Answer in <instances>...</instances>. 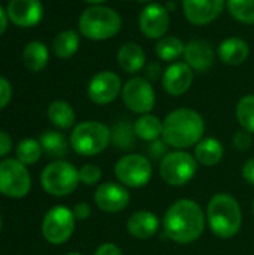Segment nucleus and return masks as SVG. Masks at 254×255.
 Here are the masks:
<instances>
[{
  "label": "nucleus",
  "mask_w": 254,
  "mask_h": 255,
  "mask_svg": "<svg viewBox=\"0 0 254 255\" xmlns=\"http://www.w3.org/2000/svg\"><path fill=\"white\" fill-rule=\"evenodd\" d=\"M73 212L66 206H54L49 209L42 221V235L46 242L61 245L70 239L75 230Z\"/></svg>",
  "instance_id": "9b49d317"
},
{
  "label": "nucleus",
  "mask_w": 254,
  "mask_h": 255,
  "mask_svg": "<svg viewBox=\"0 0 254 255\" xmlns=\"http://www.w3.org/2000/svg\"><path fill=\"white\" fill-rule=\"evenodd\" d=\"M0 229H1V218H0Z\"/></svg>",
  "instance_id": "a18cd8bd"
},
{
  "label": "nucleus",
  "mask_w": 254,
  "mask_h": 255,
  "mask_svg": "<svg viewBox=\"0 0 254 255\" xmlns=\"http://www.w3.org/2000/svg\"><path fill=\"white\" fill-rule=\"evenodd\" d=\"M94 255H123V251L120 250V247H117L115 244H102L97 250Z\"/></svg>",
  "instance_id": "e433bc0d"
},
{
  "label": "nucleus",
  "mask_w": 254,
  "mask_h": 255,
  "mask_svg": "<svg viewBox=\"0 0 254 255\" xmlns=\"http://www.w3.org/2000/svg\"><path fill=\"white\" fill-rule=\"evenodd\" d=\"M243 178L250 184V185H254V158H250L244 167H243Z\"/></svg>",
  "instance_id": "58836bf2"
},
{
  "label": "nucleus",
  "mask_w": 254,
  "mask_h": 255,
  "mask_svg": "<svg viewBox=\"0 0 254 255\" xmlns=\"http://www.w3.org/2000/svg\"><path fill=\"white\" fill-rule=\"evenodd\" d=\"M84 1L88 3V4H91V6H97V4H102V3H105L108 0H84Z\"/></svg>",
  "instance_id": "79ce46f5"
},
{
  "label": "nucleus",
  "mask_w": 254,
  "mask_h": 255,
  "mask_svg": "<svg viewBox=\"0 0 254 255\" xmlns=\"http://www.w3.org/2000/svg\"><path fill=\"white\" fill-rule=\"evenodd\" d=\"M16 160L22 164H34L40 160L42 146L34 139H24L16 145Z\"/></svg>",
  "instance_id": "c756f323"
},
{
  "label": "nucleus",
  "mask_w": 254,
  "mask_h": 255,
  "mask_svg": "<svg viewBox=\"0 0 254 255\" xmlns=\"http://www.w3.org/2000/svg\"><path fill=\"white\" fill-rule=\"evenodd\" d=\"M207 220L211 232L222 238L231 239L241 230L243 212L237 199L228 193L216 194L207 208Z\"/></svg>",
  "instance_id": "7ed1b4c3"
},
{
  "label": "nucleus",
  "mask_w": 254,
  "mask_h": 255,
  "mask_svg": "<svg viewBox=\"0 0 254 255\" xmlns=\"http://www.w3.org/2000/svg\"><path fill=\"white\" fill-rule=\"evenodd\" d=\"M123 27L121 15L108 6H90L82 10L78 30L85 39L90 40H108L115 37Z\"/></svg>",
  "instance_id": "20e7f679"
},
{
  "label": "nucleus",
  "mask_w": 254,
  "mask_h": 255,
  "mask_svg": "<svg viewBox=\"0 0 254 255\" xmlns=\"http://www.w3.org/2000/svg\"><path fill=\"white\" fill-rule=\"evenodd\" d=\"M198 172L196 158L186 151L168 152L160 161V176L171 187H183L189 184Z\"/></svg>",
  "instance_id": "0eeeda50"
},
{
  "label": "nucleus",
  "mask_w": 254,
  "mask_h": 255,
  "mask_svg": "<svg viewBox=\"0 0 254 255\" xmlns=\"http://www.w3.org/2000/svg\"><path fill=\"white\" fill-rule=\"evenodd\" d=\"M112 139L111 130L99 121H84L70 134V146L79 155L91 157L103 152Z\"/></svg>",
  "instance_id": "39448f33"
},
{
  "label": "nucleus",
  "mask_w": 254,
  "mask_h": 255,
  "mask_svg": "<svg viewBox=\"0 0 254 255\" xmlns=\"http://www.w3.org/2000/svg\"><path fill=\"white\" fill-rule=\"evenodd\" d=\"M66 255H82V254H79V253H69V254H66Z\"/></svg>",
  "instance_id": "c03bdc74"
},
{
  "label": "nucleus",
  "mask_w": 254,
  "mask_h": 255,
  "mask_svg": "<svg viewBox=\"0 0 254 255\" xmlns=\"http://www.w3.org/2000/svg\"><path fill=\"white\" fill-rule=\"evenodd\" d=\"M118 182L129 188L145 187L153 176L151 161L141 154H129L121 157L114 167Z\"/></svg>",
  "instance_id": "6e6552de"
},
{
  "label": "nucleus",
  "mask_w": 254,
  "mask_h": 255,
  "mask_svg": "<svg viewBox=\"0 0 254 255\" xmlns=\"http://www.w3.org/2000/svg\"><path fill=\"white\" fill-rule=\"evenodd\" d=\"M234 145L237 149L240 151H246L249 149V146L252 145V133L246 131V130H240L235 133L234 136Z\"/></svg>",
  "instance_id": "72a5a7b5"
},
{
  "label": "nucleus",
  "mask_w": 254,
  "mask_h": 255,
  "mask_svg": "<svg viewBox=\"0 0 254 255\" xmlns=\"http://www.w3.org/2000/svg\"><path fill=\"white\" fill-rule=\"evenodd\" d=\"M139 30L147 39L159 40L166 36L169 25H171V15L169 10L160 3H150L139 13Z\"/></svg>",
  "instance_id": "f8f14e48"
},
{
  "label": "nucleus",
  "mask_w": 254,
  "mask_h": 255,
  "mask_svg": "<svg viewBox=\"0 0 254 255\" xmlns=\"http://www.w3.org/2000/svg\"><path fill=\"white\" fill-rule=\"evenodd\" d=\"M79 182V170L64 160L49 163L40 175L42 188L54 197H64L73 193Z\"/></svg>",
  "instance_id": "423d86ee"
},
{
  "label": "nucleus",
  "mask_w": 254,
  "mask_h": 255,
  "mask_svg": "<svg viewBox=\"0 0 254 255\" xmlns=\"http://www.w3.org/2000/svg\"><path fill=\"white\" fill-rule=\"evenodd\" d=\"M7 18L18 27H34L43 16L40 0H10L7 3Z\"/></svg>",
  "instance_id": "f3484780"
},
{
  "label": "nucleus",
  "mask_w": 254,
  "mask_h": 255,
  "mask_svg": "<svg viewBox=\"0 0 254 255\" xmlns=\"http://www.w3.org/2000/svg\"><path fill=\"white\" fill-rule=\"evenodd\" d=\"M49 60V52L45 43L39 40L28 42L22 51V63L31 72H40L45 69Z\"/></svg>",
  "instance_id": "b1692460"
},
{
  "label": "nucleus",
  "mask_w": 254,
  "mask_h": 255,
  "mask_svg": "<svg viewBox=\"0 0 254 255\" xmlns=\"http://www.w3.org/2000/svg\"><path fill=\"white\" fill-rule=\"evenodd\" d=\"M31 188V178L25 164L7 158L0 161V193L10 199H22Z\"/></svg>",
  "instance_id": "1a4fd4ad"
},
{
  "label": "nucleus",
  "mask_w": 254,
  "mask_h": 255,
  "mask_svg": "<svg viewBox=\"0 0 254 255\" xmlns=\"http://www.w3.org/2000/svg\"><path fill=\"white\" fill-rule=\"evenodd\" d=\"M102 178V170L99 166L93 164V163H87L79 169V181L84 185H96Z\"/></svg>",
  "instance_id": "473e14b6"
},
{
  "label": "nucleus",
  "mask_w": 254,
  "mask_h": 255,
  "mask_svg": "<svg viewBox=\"0 0 254 255\" xmlns=\"http://www.w3.org/2000/svg\"><path fill=\"white\" fill-rule=\"evenodd\" d=\"M7 13H6V10L0 6V36L4 33V30H6V27H7Z\"/></svg>",
  "instance_id": "a19ab883"
},
{
  "label": "nucleus",
  "mask_w": 254,
  "mask_h": 255,
  "mask_svg": "<svg viewBox=\"0 0 254 255\" xmlns=\"http://www.w3.org/2000/svg\"><path fill=\"white\" fill-rule=\"evenodd\" d=\"M163 229L166 236L175 244H192L204 233L205 214L193 200H177L169 206L163 217Z\"/></svg>",
  "instance_id": "f257e3e1"
},
{
  "label": "nucleus",
  "mask_w": 254,
  "mask_h": 255,
  "mask_svg": "<svg viewBox=\"0 0 254 255\" xmlns=\"http://www.w3.org/2000/svg\"><path fill=\"white\" fill-rule=\"evenodd\" d=\"M48 120L58 128H70L75 123V111L64 100H54L48 106Z\"/></svg>",
  "instance_id": "bb28decb"
},
{
  "label": "nucleus",
  "mask_w": 254,
  "mask_h": 255,
  "mask_svg": "<svg viewBox=\"0 0 254 255\" xmlns=\"http://www.w3.org/2000/svg\"><path fill=\"white\" fill-rule=\"evenodd\" d=\"M186 43L177 36H163L156 43V54L162 61L175 63L184 54Z\"/></svg>",
  "instance_id": "a878e982"
},
{
  "label": "nucleus",
  "mask_w": 254,
  "mask_h": 255,
  "mask_svg": "<svg viewBox=\"0 0 254 255\" xmlns=\"http://www.w3.org/2000/svg\"><path fill=\"white\" fill-rule=\"evenodd\" d=\"M79 33L75 30H63L52 40V52L61 60H67L79 49Z\"/></svg>",
  "instance_id": "393cba45"
},
{
  "label": "nucleus",
  "mask_w": 254,
  "mask_h": 255,
  "mask_svg": "<svg viewBox=\"0 0 254 255\" xmlns=\"http://www.w3.org/2000/svg\"><path fill=\"white\" fill-rule=\"evenodd\" d=\"M39 143L42 146V151H45L51 157L61 158L67 154V140L58 131L48 130V131L42 133Z\"/></svg>",
  "instance_id": "cd10ccee"
},
{
  "label": "nucleus",
  "mask_w": 254,
  "mask_h": 255,
  "mask_svg": "<svg viewBox=\"0 0 254 255\" xmlns=\"http://www.w3.org/2000/svg\"><path fill=\"white\" fill-rule=\"evenodd\" d=\"M12 97V87L7 79L0 76V109L6 108Z\"/></svg>",
  "instance_id": "f704fd0d"
},
{
  "label": "nucleus",
  "mask_w": 254,
  "mask_h": 255,
  "mask_svg": "<svg viewBox=\"0 0 254 255\" xmlns=\"http://www.w3.org/2000/svg\"><path fill=\"white\" fill-rule=\"evenodd\" d=\"M183 57H184V61L193 70L207 72L214 63L216 52L210 42L202 40V39H193L189 43H186Z\"/></svg>",
  "instance_id": "a211bd4d"
},
{
  "label": "nucleus",
  "mask_w": 254,
  "mask_h": 255,
  "mask_svg": "<svg viewBox=\"0 0 254 255\" xmlns=\"http://www.w3.org/2000/svg\"><path fill=\"white\" fill-rule=\"evenodd\" d=\"M217 54L225 64L240 66L247 61L250 55V46L241 37H228L219 45Z\"/></svg>",
  "instance_id": "412c9836"
},
{
  "label": "nucleus",
  "mask_w": 254,
  "mask_h": 255,
  "mask_svg": "<svg viewBox=\"0 0 254 255\" xmlns=\"http://www.w3.org/2000/svg\"><path fill=\"white\" fill-rule=\"evenodd\" d=\"M223 155H225V148H223L222 142L219 139H214V137L202 139L195 148L196 161L201 163L202 166H207V167L219 164L222 161Z\"/></svg>",
  "instance_id": "4be33fe9"
},
{
  "label": "nucleus",
  "mask_w": 254,
  "mask_h": 255,
  "mask_svg": "<svg viewBox=\"0 0 254 255\" xmlns=\"http://www.w3.org/2000/svg\"><path fill=\"white\" fill-rule=\"evenodd\" d=\"M205 121L202 115L189 108L169 112L163 120L162 140L172 148L184 149L198 145L204 139Z\"/></svg>",
  "instance_id": "f03ea898"
},
{
  "label": "nucleus",
  "mask_w": 254,
  "mask_h": 255,
  "mask_svg": "<svg viewBox=\"0 0 254 255\" xmlns=\"http://www.w3.org/2000/svg\"><path fill=\"white\" fill-rule=\"evenodd\" d=\"M121 99L129 111L138 115L150 114L156 106V91L145 78H130L121 90Z\"/></svg>",
  "instance_id": "9d476101"
},
{
  "label": "nucleus",
  "mask_w": 254,
  "mask_h": 255,
  "mask_svg": "<svg viewBox=\"0 0 254 255\" xmlns=\"http://www.w3.org/2000/svg\"><path fill=\"white\" fill-rule=\"evenodd\" d=\"M229 13L243 24H254V0H226Z\"/></svg>",
  "instance_id": "7c9ffc66"
},
{
  "label": "nucleus",
  "mask_w": 254,
  "mask_h": 255,
  "mask_svg": "<svg viewBox=\"0 0 254 255\" xmlns=\"http://www.w3.org/2000/svg\"><path fill=\"white\" fill-rule=\"evenodd\" d=\"M147 55L144 48L136 42H126L117 51V64L126 73H138L145 67Z\"/></svg>",
  "instance_id": "aec40b11"
},
{
  "label": "nucleus",
  "mask_w": 254,
  "mask_h": 255,
  "mask_svg": "<svg viewBox=\"0 0 254 255\" xmlns=\"http://www.w3.org/2000/svg\"><path fill=\"white\" fill-rule=\"evenodd\" d=\"M12 149V140H10V136L0 130V157H4L9 151Z\"/></svg>",
  "instance_id": "4c0bfd02"
},
{
  "label": "nucleus",
  "mask_w": 254,
  "mask_h": 255,
  "mask_svg": "<svg viewBox=\"0 0 254 255\" xmlns=\"http://www.w3.org/2000/svg\"><path fill=\"white\" fill-rule=\"evenodd\" d=\"M114 143L120 148V149H130L132 145H135V131H133V126H130L129 123H118L114 127V131L111 133Z\"/></svg>",
  "instance_id": "2f4dec72"
},
{
  "label": "nucleus",
  "mask_w": 254,
  "mask_h": 255,
  "mask_svg": "<svg viewBox=\"0 0 254 255\" xmlns=\"http://www.w3.org/2000/svg\"><path fill=\"white\" fill-rule=\"evenodd\" d=\"M133 131H135L136 137L141 140L156 142V140H159V137H162L163 121H160V118L153 114L141 115L133 124Z\"/></svg>",
  "instance_id": "5701e85b"
},
{
  "label": "nucleus",
  "mask_w": 254,
  "mask_h": 255,
  "mask_svg": "<svg viewBox=\"0 0 254 255\" xmlns=\"http://www.w3.org/2000/svg\"><path fill=\"white\" fill-rule=\"evenodd\" d=\"M135 1L142 3V4H150V3H153V0H135Z\"/></svg>",
  "instance_id": "37998d69"
},
{
  "label": "nucleus",
  "mask_w": 254,
  "mask_h": 255,
  "mask_svg": "<svg viewBox=\"0 0 254 255\" xmlns=\"http://www.w3.org/2000/svg\"><path fill=\"white\" fill-rule=\"evenodd\" d=\"M193 84V69L186 61L171 63L162 76L163 90L174 97L186 94Z\"/></svg>",
  "instance_id": "dca6fc26"
},
{
  "label": "nucleus",
  "mask_w": 254,
  "mask_h": 255,
  "mask_svg": "<svg viewBox=\"0 0 254 255\" xmlns=\"http://www.w3.org/2000/svg\"><path fill=\"white\" fill-rule=\"evenodd\" d=\"M72 212H73L75 220H78V221H85V220H88L90 215H91V208H90L88 203L81 202V203H76V205H75V208H73Z\"/></svg>",
  "instance_id": "c9c22d12"
},
{
  "label": "nucleus",
  "mask_w": 254,
  "mask_h": 255,
  "mask_svg": "<svg viewBox=\"0 0 254 255\" xmlns=\"http://www.w3.org/2000/svg\"><path fill=\"white\" fill-rule=\"evenodd\" d=\"M159 218L150 211H138L127 220V232L135 239H150L159 230Z\"/></svg>",
  "instance_id": "6ab92c4d"
},
{
  "label": "nucleus",
  "mask_w": 254,
  "mask_h": 255,
  "mask_svg": "<svg viewBox=\"0 0 254 255\" xmlns=\"http://www.w3.org/2000/svg\"><path fill=\"white\" fill-rule=\"evenodd\" d=\"M96 206L108 214H117L124 211L130 203V194L127 188L117 182H105L94 191Z\"/></svg>",
  "instance_id": "2eb2a0df"
},
{
  "label": "nucleus",
  "mask_w": 254,
  "mask_h": 255,
  "mask_svg": "<svg viewBox=\"0 0 254 255\" xmlns=\"http://www.w3.org/2000/svg\"><path fill=\"white\" fill-rule=\"evenodd\" d=\"M253 212H254V202H253Z\"/></svg>",
  "instance_id": "49530a36"
},
{
  "label": "nucleus",
  "mask_w": 254,
  "mask_h": 255,
  "mask_svg": "<svg viewBox=\"0 0 254 255\" xmlns=\"http://www.w3.org/2000/svg\"><path fill=\"white\" fill-rule=\"evenodd\" d=\"M183 12L193 25L214 22L225 10L226 0H181Z\"/></svg>",
  "instance_id": "4468645a"
},
{
  "label": "nucleus",
  "mask_w": 254,
  "mask_h": 255,
  "mask_svg": "<svg viewBox=\"0 0 254 255\" xmlns=\"http://www.w3.org/2000/svg\"><path fill=\"white\" fill-rule=\"evenodd\" d=\"M150 151L153 154V157H162V154H168L166 152V143L163 140H156V142H151V146H150Z\"/></svg>",
  "instance_id": "ea45409f"
},
{
  "label": "nucleus",
  "mask_w": 254,
  "mask_h": 255,
  "mask_svg": "<svg viewBox=\"0 0 254 255\" xmlns=\"http://www.w3.org/2000/svg\"><path fill=\"white\" fill-rule=\"evenodd\" d=\"M235 114L241 128L254 133V94H247L240 99Z\"/></svg>",
  "instance_id": "c85d7f7f"
},
{
  "label": "nucleus",
  "mask_w": 254,
  "mask_h": 255,
  "mask_svg": "<svg viewBox=\"0 0 254 255\" xmlns=\"http://www.w3.org/2000/svg\"><path fill=\"white\" fill-rule=\"evenodd\" d=\"M121 79L115 72L102 70L96 73L87 87L88 99L96 105H109L121 94Z\"/></svg>",
  "instance_id": "ddd939ff"
}]
</instances>
